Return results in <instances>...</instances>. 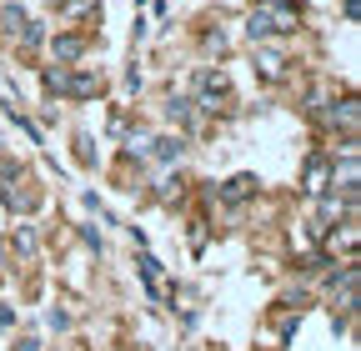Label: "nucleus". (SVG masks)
Returning a JSON list of instances; mask_svg holds the SVG:
<instances>
[{
  "mask_svg": "<svg viewBox=\"0 0 361 351\" xmlns=\"http://www.w3.org/2000/svg\"><path fill=\"white\" fill-rule=\"evenodd\" d=\"M156 146H161V151H156L161 161H171V156H180V141H171V136H166V141H156Z\"/></svg>",
  "mask_w": 361,
  "mask_h": 351,
  "instance_id": "nucleus-5",
  "label": "nucleus"
},
{
  "mask_svg": "<svg viewBox=\"0 0 361 351\" xmlns=\"http://www.w3.org/2000/svg\"><path fill=\"white\" fill-rule=\"evenodd\" d=\"M0 276H6V251H0Z\"/></svg>",
  "mask_w": 361,
  "mask_h": 351,
  "instance_id": "nucleus-6",
  "label": "nucleus"
},
{
  "mask_svg": "<svg viewBox=\"0 0 361 351\" xmlns=\"http://www.w3.org/2000/svg\"><path fill=\"white\" fill-rule=\"evenodd\" d=\"M56 6H66V0H56Z\"/></svg>",
  "mask_w": 361,
  "mask_h": 351,
  "instance_id": "nucleus-7",
  "label": "nucleus"
},
{
  "mask_svg": "<svg viewBox=\"0 0 361 351\" xmlns=\"http://www.w3.org/2000/svg\"><path fill=\"white\" fill-rule=\"evenodd\" d=\"M201 106H206V111H221V106H226V80L211 75V70L201 75Z\"/></svg>",
  "mask_w": 361,
  "mask_h": 351,
  "instance_id": "nucleus-1",
  "label": "nucleus"
},
{
  "mask_svg": "<svg viewBox=\"0 0 361 351\" xmlns=\"http://www.w3.org/2000/svg\"><path fill=\"white\" fill-rule=\"evenodd\" d=\"M80 51H85V40H80V35H61V40H56V61H75Z\"/></svg>",
  "mask_w": 361,
  "mask_h": 351,
  "instance_id": "nucleus-2",
  "label": "nucleus"
},
{
  "mask_svg": "<svg viewBox=\"0 0 361 351\" xmlns=\"http://www.w3.org/2000/svg\"><path fill=\"white\" fill-rule=\"evenodd\" d=\"M281 66H286V61H281L276 51H266V56H261V70H266V75H281Z\"/></svg>",
  "mask_w": 361,
  "mask_h": 351,
  "instance_id": "nucleus-4",
  "label": "nucleus"
},
{
  "mask_svg": "<svg viewBox=\"0 0 361 351\" xmlns=\"http://www.w3.org/2000/svg\"><path fill=\"white\" fill-rule=\"evenodd\" d=\"M251 191H256V181H251V176H236V181L226 186V201H246Z\"/></svg>",
  "mask_w": 361,
  "mask_h": 351,
  "instance_id": "nucleus-3",
  "label": "nucleus"
}]
</instances>
